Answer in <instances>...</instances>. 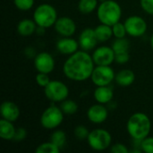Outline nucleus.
Returning <instances> with one entry per match:
<instances>
[{"label":"nucleus","mask_w":153,"mask_h":153,"mask_svg":"<svg viewBox=\"0 0 153 153\" xmlns=\"http://www.w3.org/2000/svg\"><path fill=\"white\" fill-rule=\"evenodd\" d=\"M94 64L92 56L85 50H78L70 55L65 62L63 71L68 79L75 82H82L91 78L95 67Z\"/></svg>","instance_id":"1"},{"label":"nucleus","mask_w":153,"mask_h":153,"mask_svg":"<svg viewBox=\"0 0 153 153\" xmlns=\"http://www.w3.org/2000/svg\"><path fill=\"white\" fill-rule=\"evenodd\" d=\"M126 128L128 134L134 140L141 142L149 136L152 129V122L146 114L138 112L129 117Z\"/></svg>","instance_id":"2"},{"label":"nucleus","mask_w":153,"mask_h":153,"mask_svg":"<svg viewBox=\"0 0 153 153\" xmlns=\"http://www.w3.org/2000/svg\"><path fill=\"white\" fill-rule=\"evenodd\" d=\"M97 16L101 23L113 26L120 21L122 8L114 0H104L97 8Z\"/></svg>","instance_id":"3"},{"label":"nucleus","mask_w":153,"mask_h":153,"mask_svg":"<svg viewBox=\"0 0 153 153\" xmlns=\"http://www.w3.org/2000/svg\"><path fill=\"white\" fill-rule=\"evenodd\" d=\"M33 20L38 27L49 28L55 25L57 20V13L54 6L48 4L39 5L33 13Z\"/></svg>","instance_id":"4"},{"label":"nucleus","mask_w":153,"mask_h":153,"mask_svg":"<svg viewBox=\"0 0 153 153\" xmlns=\"http://www.w3.org/2000/svg\"><path fill=\"white\" fill-rule=\"evenodd\" d=\"M87 141L91 149L94 151L102 152L107 150L111 145L112 137L107 130L97 128L90 132Z\"/></svg>","instance_id":"5"},{"label":"nucleus","mask_w":153,"mask_h":153,"mask_svg":"<svg viewBox=\"0 0 153 153\" xmlns=\"http://www.w3.org/2000/svg\"><path fill=\"white\" fill-rule=\"evenodd\" d=\"M64 112L56 106H50L44 110L40 117V124L46 129L58 127L64 120Z\"/></svg>","instance_id":"6"},{"label":"nucleus","mask_w":153,"mask_h":153,"mask_svg":"<svg viewBox=\"0 0 153 153\" xmlns=\"http://www.w3.org/2000/svg\"><path fill=\"white\" fill-rule=\"evenodd\" d=\"M44 92L49 100L53 102H62L67 99L69 95L68 87L61 81H50L44 88Z\"/></svg>","instance_id":"7"},{"label":"nucleus","mask_w":153,"mask_h":153,"mask_svg":"<svg viewBox=\"0 0 153 153\" xmlns=\"http://www.w3.org/2000/svg\"><path fill=\"white\" fill-rule=\"evenodd\" d=\"M115 77L114 70L109 65H97L93 69L91 79L96 86H108Z\"/></svg>","instance_id":"8"},{"label":"nucleus","mask_w":153,"mask_h":153,"mask_svg":"<svg viewBox=\"0 0 153 153\" xmlns=\"http://www.w3.org/2000/svg\"><path fill=\"white\" fill-rule=\"evenodd\" d=\"M126 32L132 37H141L147 30V23L143 18L138 15L128 17L124 22Z\"/></svg>","instance_id":"9"},{"label":"nucleus","mask_w":153,"mask_h":153,"mask_svg":"<svg viewBox=\"0 0 153 153\" xmlns=\"http://www.w3.org/2000/svg\"><path fill=\"white\" fill-rule=\"evenodd\" d=\"M92 58L97 65H110L115 61V52L112 47H100L94 50Z\"/></svg>","instance_id":"10"},{"label":"nucleus","mask_w":153,"mask_h":153,"mask_svg":"<svg viewBox=\"0 0 153 153\" xmlns=\"http://www.w3.org/2000/svg\"><path fill=\"white\" fill-rule=\"evenodd\" d=\"M34 66L39 73L50 74L55 68V61L50 54L41 52L35 56Z\"/></svg>","instance_id":"11"},{"label":"nucleus","mask_w":153,"mask_h":153,"mask_svg":"<svg viewBox=\"0 0 153 153\" xmlns=\"http://www.w3.org/2000/svg\"><path fill=\"white\" fill-rule=\"evenodd\" d=\"M54 26L56 32L63 37H71L76 30V24L74 21L68 16L57 18Z\"/></svg>","instance_id":"12"},{"label":"nucleus","mask_w":153,"mask_h":153,"mask_svg":"<svg viewBox=\"0 0 153 153\" xmlns=\"http://www.w3.org/2000/svg\"><path fill=\"white\" fill-rule=\"evenodd\" d=\"M108 112L104 104H95L92 105L87 111V117L91 123L101 124L105 122L108 118Z\"/></svg>","instance_id":"13"},{"label":"nucleus","mask_w":153,"mask_h":153,"mask_svg":"<svg viewBox=\"0 0 153 153\" xmlns=\"http://www.w3.org/2000/svg\"><path fill=\"white\" fill-rule=\"evenodd\" d=\"M98 42L99 40L96 37L95 30L93 29L87 28L81 32L79 37V45L83 50L89 51L93 49Z\"/></svg>","instance_id":"14"},{"label":"nucleus","mask_w":153,"mask_h":153,"mask_svg":"<svg viewBox=\"0 0 153 153\" xmlns=\"http://www.w3.org/2000/svg\"><path fill=\"white\" fill-rule=\"evenodd\" d=\"M0 113L4 119L14 122L20 117V108L14 102L7 100L1 104Z\"/></svg>","instance_id":"15"},{"label":"nucleus","mask_w":153,"mask_h":153,"mask_svg":"<svg viewBox=\"0 0 153 153\" xmlns=\"http://www.w3.org/2000/svg\"><path fill=\"white\" fill-rule=\"evenodd\" d=\"M79 41L70 38V37H64L63 39H59L56 43L57 50L63 55H72L78 51L79 48Z\"/></svg>","instance_id":"16"},{"label":"nucleus","mask_w":153,"mask_h":153,"mask_svg":"<svg viewBox=\"0 0 153 153\" xmlns=\"http://www.w3.org/2000/svg\"><path fill=\"white\" fill-rule=\"evenodd\" d=\"M114 92L108 86H97L94 91V99L98 103L107 104L110 102L113 99Z\"/></svg>","instance_id":"17"},{"label":"nucleus","mask_w":153,"mask_h":153,"mask_svg":"<svg viewBox=\"0 0 153 153\" xmlns=\"http://www.w3.org/2000/svg\"><path fill=\"white\" fill-rule=\"evenodd\" d=\"M115 80L118 85L123 86V87H127L134 83L135 80V74L132 70L124 69V70L119 71L116 74Z\"/></svg>","instance_id":"18"},{"label":"nucleus","mask_w":153,"mask_h":153,"mask_svg":"<svg viewBox=\"0 0 153 153\" xmlns=\"http://www.w3.org/2000/svg\"><path fill=\"white\" fill-rule=\"evenodd\" d=\"M16 129L13 125V122L2 118L0 120V136L3 140L11 141L13 140Z\"/></svg>","instance_id":"19"},{"label":"nucleus","mask_w":153,"mask_h":153,"mask_svg":"<svg viewBox=\"0 0 153 153\" xmlns=\"http://www.w3.org/2000/svg\"><path fill=\"white\" fill-rule=\"evenodd\" d=\"M37 23L34 20L24 19L22 20L17 25V31L21 36L28 37L33 34L37 30Z\"/></svg>","instance_id":"20"},{"label":"nucleus","mask_w":153,"mask_h":153,"mask_svg":"<svg viewBox=\"0 0 153 153\" xmlns=\"http://www.w3.org/2000/svg\"><path fill=\"white\" fill-rule=\"evenodd\" d=\"M95 34L99 41L100 42H105L108 40L112 36H113V30H112V26L107 25V24H100L97 26L95 29Z\"/></svg>","instance_id":"21"},{"label":"nucleus","mask_w":153,"mask_h":153,"mask_svg":"<svg viewBox=\"0 0 153 153\" xmlns=\"http://www.w3.org/2000/svg\"><path fill=\"white\" fill-rule=\"evenodd\" d=\"M112 48L116 55L129 54L130 49V41L126 38L116 39L112 44Z\"/></svg>","instance_id":"22"},{"label":"nucleus","mask_w":153,"mask_h":153,"mask_svg":"<svg viewBox=\"0 0 153 153\" xmlns=\"http://www.w3.org/2000/svg\"><path fill=\"white\" fill-rule=\"evenodd\" d=\"M98 6V0H80L78 9L82 13H91Z\"/></svg>","instance_id":"23"},{"label":"nucleus","mask_w":153,"mask_h":153,"mask_svg":"<svg viewBox=\"0 0 153 153\" xmlns=\"http://www.w3.org/2000/svg\"><path fill=\"white\" fill-rule=\"evenodd\" d=\"M60 108L66 115H74L78 110V105L74 100H65L61 102Z\"/></svg>","instance_id":"24"},{"label":"nucleus","mask_w":153,"mask_h":153,"mask_svg":"<svg viewBox=\"0 0 153 153\" xmlns=\"http://www.w3.org/2000/svg\"><path fill=\"white\" fill-rule=\"evenodd\" d=\"M60 150L61 149L58 146H56L50 141L39 144L35 152L37 153H59Z\"/></svg>","instance_id":"25"},{"label":"nucleus","mask_w":153,"mask_h":153,"mask_svg":"<svg viewBox=\"0 0 153 153\" xmlns=\"http://www.w3.org/2000/svg\"><path fill=\"white\" fill-rule=\"evenodd\" d=\"M50 141L61 149L65 144L66 135H65V132H63L62 130H57V131H55L51 134Z\"/></svg>","instance_id":"26"},{"label":"nucleus","mask_w":153,"mask_h":153,"mask_svg":"<svg viewBox=\"0 0 153 153\" xmlns=\"http://www.w3.org/2000/svg\"><path fill=\"white\" fill-rule=\"evenodd\" d=\"M112 30H113V36L116 39L125 38L126 34H127L125 23H122L120 22H117L116 24L112 26Z\"/></svg>","instance_id":"27"},{"label":"nucleus","mask_w":153,"mask_h":153,"mask_svg":"<svg viewBox=\"0 0 153 153\" xmlns=\"http://www.w3.org/2000/svg\"><path fill=\"white\" fill-rule=\"evenodd\" d=\"M14 5L21 11H28L30 10L33 4L34 0H13Z\"/></svg>","instance_id":"28"},{"label":"nucleus","mask_w":153,"mask_h":153,"mask_svg":"<svg viewBox=\"0 0 153 153\" xmlns=\"http://www.w3.org/2000/svg\"><path fill=\"white\" fill-rule=\"evenodd\" d=\"M141 149L146 153H153V137L147 136L141 141Z\"/></svg>","instance_id":"29"},{"label":"nucleus","mask_w":153,"mask_h":153,"mask_svg":"<svg viewBox=\"0 0 153 153\" xmlns=\"http://www.w3.org/2000/svg\"><path fill=\"white\" fill-rule=\"evenodd\" d=\"M89 134H90V132L83 126H78L74 129V135H75V137L78 140H81V141L87 139L88 136H89Z\"/></svg>","instance_id":"30"},{"label":"nucleus","mask_w":153,"mask_h":153,"mask_svg":"<svg viewBox=\"0 0 153 153\" xmlns=\"http://www.w3.org/2000/svg\"><path fill=\"white\" fill-rule=\"evenodd\" d=\"M48 74H44V73H39L37 75H36V82L38 83L39 86L40 87H43L45 88L49 82H50V78L49 76L48 75Z\"/></svg>","instance_id":"31"},{"label":"nucleus","mask_w":153,"mask_h":153,"mask_svg":"<svg viewBox=\"0 0 153 153\" xmlns=\"http://www.w3.org/2000/svg\"><path fill=\"white\" fill-rule=\"evenodd\" d=\"M140 4L144 12L153 15V0H140Z\"/></svg>","instance_id":"32"},{"label":"nucleus","mask_w":153,"mask_h":153,"mask_svg":"<svg viewBox=\"0 0 153 153\" xmlns=\"http://www.w3.org/2000/svg\"><path fill=\"white\" fill-rule=\"evenodd\" d=\"M110 151H111V152L112 153L129 152V150L127 149V147H126L125 144H122V143H116V144H113V145L111 146Z\"/></svg>","instance_id":"33"},{"label":"nucleus","mask_w":153,"mask_h":153,"mask_svg":"<svg viewBox=\"0 0 153 153\" xmlns=\"http://www.w3.org/2000/svg\"><path fill=\"white\" fill-rule=\"evenodd\" d=\"M27 136V132L24 128H18L16 129V132H15V135H14V138L13 140L16 141V142H21V141H23Z\"/></svg>","instance_id":"34"},{"label":"nucleus","mask_w":153,"mask_h":153,"mask_svg":"<svg viewBox=\"0 0 153 153\" xmlns=\"http://www.w3.org/2000/svg\"><path fill=\"white\" fill-rule=\"evenodd\" d=\"M151 45H152V48L153 49V34L152 36V39H151Z\"/></svg>","instance_id":"35"}]
</instances>
